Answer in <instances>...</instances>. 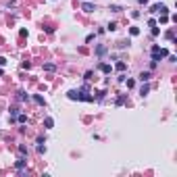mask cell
<instances>
[{
  "label": "cell",
  "mask_w": 177,
  "mask_h": 177,
  "mask_svg": "<svg viewBox=\"0 0 177 177\" xmlns=\"http://www.w3.org/2000/svg\"><path fill=\"white\" fill-rule=\"evenodd\" d=\"M169 52L167 48H160V46H152V63H158L160 59H165Z\"/></svg>",
  "instance_id": "6da1fadb"
},
{
  "label": "cell",
  "mask_w": 177,
  "mask_h": 177,
  "mask_svg": "<svg viewBox=\"0 0 177 177\" xmlns=\"http://www.w3.org/2000/svg\"><path fill=\"white\" fill-rule=\"evenodd\" d=\"M150 11H152V13H160V15H169V8H167L165 4H154Z\"/></svg>",
  "instance_id": "7a4b0ae2"
},
{
  "label": "cell",
  "mask_w": 177,
  "mask_h": 177,
  "mask_svg": "<svg viewBox=\"0 0 177 177\" xmlns=\"http://www.w3.org/2000/svg\"><path fill=\"white\" fill-rule=\"evenodd\" d=\"M67 96H69V100H84V92H79V90H71Z\"/></svg>",
  "instance_id": "3957f363"
},
{
  "label": "cell",
  "mask_w": 177,
  "mask_h": 177,
  "mask_svg": "<svg viewBox=\"0 0 177 177\" xmlns=\"http://www.w3.org/2000/svg\"><path fill=\"white\" fill-rule=\"evenodd\" d=\"M81 8H84L86 13H94V11H96V6H94L92 2H88V0H84V4H81Z\"/></svg>",
  "instance_id": "277c9868"
},
{
  "label": "cell",
  "mask_w": 177,
  "mask_h": 177,
  "mask_svg": "<svg viewBox=\"0 0 177 177\" xmlns=\"http://www.w3.org/2000/svg\"><path fill=\"white\" fill-rule=\"evenodd\" d=\"M15 167H17V169H23V167H27V160H25V158H19V160L15 163Z\"/></svg>",
  "instance_id": "5b68a950"
},
{
  "label": "cell",
  "mask_w": 177,
  "mask_h": 177,
  "mask_svg": "<svg viewBox=\"0 0 177 177\" xmlns=\"http://www.w3.org/2000/svg\"><path fill=\"white\" fill-rule=\"evenodd\" d=\"M44 125H46V129L54 127V119H52V117H46V121H44Z\"/></svg>",
  "instance_id": "8992f818"
},
{
  "label": "cell",
  "mask_w": 177,
  "mask_h": 177,
  "mask_svg": "<svg viewBox=\"0 0 177 177\" xmlns=\"http://www.w3.org/2000/svg\"><path fill=\"white\" fill-rule=\"evenodd\" d=\"M148 79H150V73H148V71H142V73H140V81L144 84V81H148Z\"/></svg>",
  "instance_id": "52a82bcc"
},
{
  "label": "cell",
  "mask_w": 177,
  "mask_h": 177,
  "mask_svg": "<svg viewBox=\"0 0 177 177\" xmlns=\"http://www.w3.org/2000/svg\"><path fill=\"white\" fill-rule=\"evenodd\" d=\"M104 52H106V46H98V48H96V54H98V56H102Z\"/></svg>",
  "instance_id": "ba28073f"
},
{
  "label": "cell",
  "mask_w": 177,
  "mask_h": 177,
  "mask_svg": "<svg viewBox=\"0 0 177 177\" xmlns=\"http://www.w3.org/2000/svg\"><path fill=\"white\" fill-rule=\"evenodd\" d=\"M125 69H127V65H125L123 60H119L117 63V71H125Z\"/></svg>",
  "instance_id": "9c48e42d"
},
{
  "label": "cell",
  "mask_w": 177,
  "mask_h": 177,
  "mask_svg": "<svg viewBox=\"0 0 177 177\" xmlns=\"http://www.w3.org/2000/svg\"><path fill=\"white\" fill-rule=\"evenodd\" d=\"M17 121H19V123H27V115H23V113L17 115Z\"/></svg>",
  "instance_id": "30bf717a"
},
{
  "label": "cell",
  "mask_w": 177,
  "mask_h": 177,
  "mask_svg": "<svg viewBox=\"0 0 177 177\" xmlns=\"http://www.w3.org/2000/svg\"><path fill=\"white\" fill-rule=\"evenodd\" d=\"M100 69H102V73H111V65H106V63L100 65Z\"/></svg>",
  "instance_id": "8fae6325"
},
{
  "label": "cell",
  "mask_w": 177,
  "mask_h": 177,
  "mask_svg": "<svg viewBox=\"0 0 177 177\" xmlns=\"http://www.w3.org/2000/svg\"><path fill=\"white\" fill-rule=\"evenodd\" d=\"M148 92H150V86H142V90H140V94H142V96H146Z\"/></svg>",
  "instance_id": "7c38bea8"
},
{
  "label": "cell",
  "mask_w": 177,
  "mask_h": 177,
  "mask_svg": "<svg viewBox=\"0 0 177 177\" xmlns=\"http://www.w3.org/2000/svg\"><path fill=\"white\" fill-rule=\"evenodd\" d=\"M54 69H56V67H54L52 63H48V65H44V71H54Z\"/></svg>",
  "instance_id": "4fadbf2b"
},
{
  "label": "cell",
  "mask_w": 177,
  "mask_h": 177,
  "mask_svg": "<svg viewBox=\"0 0 177 177\" xmlns=\"http://www.w3.org/2000/svg\"><path fill=\"white\" fill-rule=\"evenodd\" d=\"M17 98L23 102V100H27V94H25V92H19V96H17Z\"/></svg>",
  "instance_id": "5bb4252c"
},
{
  "label": "cell",
  "mask_w": 177,
  "mask_h": 177,
  "mask_svg": "<svg viewBox=\"0 0 177 177\" xmlns=\"http://www.w3.org/2000/svg\"><path fill=\"white\" fill-rule=\"evenodd\" d=\"M117 29V23H115V21H111V23H108V31H115Z\"/></svg>",
  "instance_id": "9a60e30c"
},
{
  "label": "cell",
  "mask_w": 177,
  "mask_h": 177,
  "mask_svg": "<svg viewBox=\"0 0 177 177\" xmlns=\"http://www.w3.org/2000/svg\"><path fill=\"white\" fill-rule=\"evenodd\" d=\"M129 33H131V35H138V33H140V27H131Z\"/></svg>",
  "instance_id": "2e32d148"
},
{
  "label": "cell",
  "mask_w": 177,
  "mask_h": 177,
  "mask_svg": "<svg viewBox=\"0 0 177 177\" xmlns=\"http://www.w3.org/2000/svg\"><path fill=\"white\" fill-rule=\"evenodd\" d=\"M19 152H21V154H27V146H23V144H21V146H19Z\"/></svg>",
  "instance_id": "e0dca14e"
},
{
  "label": "cell",
  "mask_w": 177,
  "mask_h": 177,
  "mask_svg": "<svg viewBox=\"0 0 177 177\" xmlns=\"http://www.w3.org/2000/svg\"><path fill=\"white\" fill-rule=\"evenodd\" d=\"M33 100H35V102H38V104H44V98H42V96H35V98H33Z\"/></svg>",
  "instance_id": "ac0fdd59"
},
{
  "label": "cell",
  "mask_w": 177,
  "mask_h": 177,
  "mask_svg": "<svg viewBox=\"0 0 177 177\" xmlns=\"http://www.w3.org/2000/svg\"><path fill=\"white\" fill-rule=\"evenodd\" d=\"M158 33H160V29H158V27H152V35H154V38H156Z\"/></svg>",
  "instance_id": "d6986e66"
},
{
  "label": "cell",
  "mask_w": 177,
  "mask_h": 177,
  "mask_svg": "<svg viewBox=\"0 0 177 177\" xmlns=\"http://www.w3.org/2000/svg\"><path fill=\"white\" fill-rule=\"evenodd\" d=\"M38 152H40V154H44V152H46V146H42V144H40V146H38Z\"/></svg>",
  "instance_id": "ffe728a7"
},
{
  "label": "cell",
  "mask_w": 177,
  "mask_h": 177,
  "mask_svg": "<svg viewBox=\"0 0 177 177\" xmlns=\"http://www.w3.org/2000/svg\"><path fill=\"white\" fill-rule=\"evenodd\" d=\"M0 65H6V59H4V56H0Z\"/></svg>",
  "instance_id": "44dd1931"
}]
</instances>
